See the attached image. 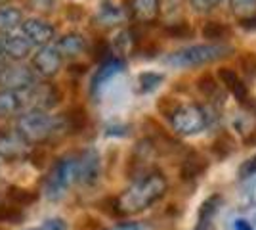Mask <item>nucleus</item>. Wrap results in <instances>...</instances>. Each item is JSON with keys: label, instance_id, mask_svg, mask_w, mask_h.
<instances>
[{"label": "nucleus", "instance_id": "1", "mask_svg": "<svg viewBox=\"0 0 256 230\" xmlns=\"http://www.w3.org/2000/svg\"><path fill=\"white\" fill-rule=\"evenodd\" d=\"M168 190V180L160 171H148L134 178V182L115 199L120 215H136L157 203Z\"/></svg>", "mask_w": 256, "mask_h": 230}, {"label": "nucleus", "instance_id": "2", "mask_svg": "<svg viewBox=\"0 0 256 230\" xmlns=\"http://www.w3.org/2000/svg\"><path fill=\"white\" fill-rule=\"evenodd\" d=\"M27 144H42L65 132L62 115H50L48 111L27 110L18 117V129Z\"/></svg>", "mask_w": 256, "mask_h": 230}, {"label": "nucleus", "instance_id": "3", "mask_svg": "<svg viewBox=\"0 0 256 230\" xmlns=\"http://www.w3.org/2000/svg\"><path fill=\"white\" fill-rule=\"evenodd\" d=\"M234 52L226 44H193L168 54L166 64L172 67H199L218 62Z\"/></svg>", "mask_w": 256, "mask_h": 230}, {"label": "nucleus", "instance_id": "4", "mask_svg": "<svg viewBox=\"0 0 256 230\" xmlns=\"http://www.w3.org/2000/svg\"><path fill=\"white\" fill-rule=\"evenodd\" d=\"M76 184V153L60 157L44 178V196L58 201L67 194V190Z\"/></svg>", "mask_w": 256, "mask_h": 230}, {"label": "nucleus", "instance_id": "5", "mask_svg": "<svg viewBox=\"0 0 256 230\" xmlns=\"http://www.w3.org/2000/svg\"><path fill=\"white\" fill-rule=\"evenodd\" d=\"M172 131L182 136H193L204 131L206 127V113L197 104H182L170 115Z\"/></svg>", "mask_w": 256, "mask_h": 230}, {"label": "nucleus", "instance_id": "6", "mask_svg": "<svg viewBox=\"0 0 256 230\" xmlns=\"http://www.w3.org/2000/svg\"><path fill=\"white\" fill-rule=\"evenodd\" d=\"M36 83V73L32 67L23 66L22 62H10L0 66V87L4 90H25Z\"/></svg>", "mask_w": 256, "mask_h": 230}, {"label": "nucleus", "instance_id": "7", "mask_svg": "<svg viewBox=\"0 0 256 230\" xmlns=\"http://www.w3.org/2000/svg\"><path fill=\"white\" fill-rule=\"evenodd\" d=\"M25 110L50 111L60 102V90L52 83H34L32 87L22 90Z\"/></svg>", "mask_w": 256, "mask_h": 230}, {"label": "nucleus", "instance_id": "8", "mask_svg": "<svg viewBox=\"0 0 256 230\" xmlns=\"http://www.w3.org/2000/svg\"><path fill=\"white\" fill-rule=\"evenodd\" d=\"M100 173H102V161L96 150L88 148L84 152L76 153V184L92 186L98 182Z\"/></svg>", "mask_w": 256, "mask_h": 230}, {"label": "nucleus", "instance_id": "9", "mask_svg": "<svg viewBox=\"0 0 256 230\" xmlns=\"http://www.w3.org/2000/svg\"><path fill=\"white\" fill-rule=\"evenodd\" d=\"M22 33L32 46H48L56 37V29L52 23H48L42 18H29L22 23Z\"/></svg>", "mask_w": 256, "mask_h": 230}, {"label": "nucleus", "instance_id": "10", "mask_svg": "<svg viewBox=\"0 0 256 230\" xmlns=\"http://www.w3.org/2000/svg\"><path fill=\"white\" fill-rule=\"evenodd\" d=\"M32 71L36 75L50 79V77L58 75V71L62 69L64 58L58 54V50L54 46H42L36 50V54L32 56Z\"/></svg>", "mask_w": 256, "mask_h": 230}, {"label": "nucleus", "instance_id": "11", "mask_svg": "<svg viewBox=\"0 0 256 230\" xmlns=\"http://www.w3.org/2000/svg\"><path fill=\"white\" fill-rule=\"evenodd\" d=\"M29 153V144L23 140L18 131L2 132L0 134V159L18 161Z\"/></svg>", "mask_w": 256, "mask_h": 230}, {"label": "nucleus", "instance_id": "12", "mask_svg": "<svg viewBox=\"0 0 256 230\" xmlns=\"http://www.w3.org/2000/svg\"><path fill=\"white\" fill-rule=\"evenodd\" d=\"M124 66H126L124 60L115 58V56H113L111 60L104 62V64H100L98 71L94 73V77H92V83H90V92H92V96H100L102 88L106 87L113 77H117L118 73H122V71H124Z\"/></svg>", "mask_w": 256, "mask_h": 230}, {"label": "nucleus", "instance_id": "13", "mask_svg": "<svg viewBox=\"0 0 256 230\" xmlns=\"http://www.w3.org/2000/svg\"><path fill=\"white\" fill-rule=\"evenodd\" d=\"M128 14L134 22L153 23L160 14V0H128Z\"/></svg>", "mask_w": 256, "mask_h": 230}, {"label": "nucleus", "instance_id": "14", "mask_svg": "<svg viewBox=\"0 0 256 230\" xmlns=\"http://www.w3.org/2000/svg\"><path fill=\"white\" fill-rule=\"evenodd\" d=\"M4 56H8L12 62H23L27 56H31L32 44L25 39L23 33H10L2 39Z\"/></svg>", "mask_w": 256, "mask_h": 230}, {"label": "nucleus", "instance_id": "15", "mask_svg": "<svg viewBox=\"0 0 256 230\" xmlns=\"http://www.w3.org/2000/svg\"><path fill=\"white\" fill-rule=\"evenodd\" d=\"M218 79L222 81V85L228 88V92L237 102L245 104L246 98H248V87H246L245 81L239 77V73L235 69H232V67H220L218 69Z\"/></svg>", "mask_w": 256, "mask_h": 230}, {"label": "nucleus", "instance_id": "16", "mask_svg": "<svg viewBox=\"0 0 256 230\" xmlns=\"http://www.w3.org/2000/svg\"><path fill=\"white\" fill-rule=\"evenodd\" d=\"M54 48L58 50V54L62 58H76L82 52H86L88 43L80 33H65L64 37L58 39Z\"/></svg>", "mask_w": 256, "mask_h": 230}, {"label": "nucleus", "instance_id": "17", "mask_svg": "<svg viewBox=\"0 0 256 230\" xmlns=\"http://www.w3.org/2000/svg\"><path fill=\"white\" fill-rule=\"evenodd\" d=\"M222 203V196L220 194H212L206 197L201 207H199V215H197V224L193 230H214V215L218 213V207Z\"/></svg>", "mask_w": 256, "mask_h": 230}, {"label": "nucleus", "instance_id": "18", "mask_svg": "<svg viewBox=\"0 0 256 230\" xmlns=\"http://www.w3.org/2000/svg\"><path fill=\"white\" fill-rule=\"evenodd\" d=\"M25 108L22 90H4L0 88V119L12 117Z\"/></svg>", "mask_w": 256, "mask_h": 230}, {"label": "nucleus", "instance_id": "19", "mask_svg": "<svg viewBox=\"0 0 256 230\" xmlns=\"http://www.w3.org/2000/svg\"><path fill=\"white\" fill-rule=\"evenodd\" d=\"M206 169H208V159L199 152H190L182 163L180 173L184 180H193V178H199Z\"/></svg>", "mask_w": 256, "mask_h": 230}, {"label": "nucleus", "instance_id": "20", "mask_svg": "<svg viewBox=\"0 0 256 230\" xmlns=\"http://www.w3.org/2000/svg\"><path fill=\"white\" fill-rule=\"evenodd\" d=\"M96 20L102 25H117V23H122L126 20V12L122 10L118 4H115V2L104 0L100 4V8H98Z\"/></svg>", "mask_w": 256, "mask_h": 230}, {"label": "nucleus", "instance_id": "21", "mask_svg": "<svg viewBox=\"0 0 256 230\" xmlns=\"http://www.w3.org/2000/svg\"><path fill=\"white\" fill-rule=\"evenodd\" d=\"M23 14L20 8L14 6H2L0 8V35L14 33L18 27H22Z\"/></svg>", "mask_w": 256, "mask_h": 230}, {"label": "nucleus", "instance_id": "22", "mask_svg": "<svg viewBox=\"0 0 256 230\" xmlns=\"http://www.w3.org/2000/svg\"><path fill=\"white\" fill-rule=\"evenodd\" d=\"M62 119H64L65 125V132H80L88 125V113H86L84 108L75 106L69 111H65L62 115Z\"/></svg>", "mask_w": 256, "mask_h": 230}, {"label": "nucleus", "instance_id": "23", "mask_svg": "<svg viewBox=\"0 0 256 230\" xmlns=\"http://www.w3.org/2000/svg\"><path fill=\"white\" fill-rule=\"evenodd\" d=\"M203 37L210 44H224L232 37V27L224 22H208L203 25Z\"/></svg>", "mask_w": 256, "mask_h": 230}, {"label": "nucleus", "instance_id": "24", "mask_svg": "<svg viewBox=\"0 0 256 230\" xmlns=\"http://www.w3.org/2000/svg\"><path fill=\"white\" fill-rule=\"evenodd\" d=\"M197 90L199 94L206 100H216L218 96L222 98V90H220V83L214 79V75L210 73H203V75L197 79Z\"/></svg>", "mask_w": 256, "mask_h": 230}, {"label": "nucleus", "instance_id": "25", "mask_svg": "<svg viewBox=\"0 0 256 230\" xmlns=\"http://www.w3.org/2000/svg\"><path fill=\"white\" fill-rule=\"evenodd\" d=\"M164 81L162 73H155V71H144L138 77V88L142 94H150L153 90L160 87V83Z\"/></svg>", "mask_w": 256, "mask_h": 230}, {"label": "nucleus", "instance_id": "26", "mask_svg": "<svg viewBox=\"0 0 256 230\" xmlns=\"http://www.w3.org/2000/svg\"><path fill=\"white\" fill-rule=\"evenodd\" d=\"M234 148H235V140L230 136V132H222V134H220L212 144V152L218 159L228 157L230 153L234 152Z\"/></svg>", "mask_w": 256, "mask_h": 230}, {"label": "nucleus", "instance_id": "27", "mask_svg": "<svg viewBox=\"0 0 256 230\" xmlns=\"http://www.w3.org/2000/svg\"><path fill=\"white\" fill-rule=\"evenodd\" d=\"M230 6L239 20L256 16V0H230Z\"/></svg>", "mask_w": 256, "mask_h": 230}, {"label": "nucleus", "instance_id": "28", "mask_svg": "<svg viewBox=\"0 0 256 230\" xmlns=\"http://www.w3.org/2000/svg\"><path fill=\"white\" fill-rule=\"evenodd\" d=\"M8 197H10L12 203H16V207L18 205H27V203H31L34 201V194H31L29 190H23V188H10L8 190Z\"/></svg>", "mask_w": 256, "mask_h": 230}, {"label": "nucleus", "instance_id": "29", "mask_svg": "<svg viewBox=\"0 0 256 230\" xmlns=\"http://www.w3.org/2000/svg\"><path fill=\"white\" fill-rule=\"evenodd\" d=\"M111 52H113V46L107 43V41H98V43L94 44V48H92V58H94L96 62H100V64H104V62L113 58Z\"/></svg>", "mask_w": 256, "mask_h": 230}, {"label": "nucleus", "instance_id": "30", "mask_svg": "<svg viewBox=\"0 0 256 230\" xmlns=\"http://www.w3.org/2000/svg\"><path fill=\"white\" fill-rule=\"evenodd\" d=\"M241 69L248 79H256V54L254 52H246L239 58Z\"/></svg>", "mask_w": 256, "mask_h": 230}, {"label": "nucleus", "instance_id": "31", "mask_svg": "<svg viewBox=\"0 0 256 230\" xmlns=\"http://www.w3.org/2000/svg\"><path fill=\"white\" fill-rule=\"evenodd\" d=\"M180 106H182L180 102L176 98H172V96H162V98L157 102V110H159L164 117H168V119H170V115L178 110Z\"/></svg>", "mask_w": 256, "mask_h": 230}, {"label": "nucleus", "instance_id": "32", "mask_svg": "<svg viewBox=\"0 0 256 230\" xmlns=\"http://www.w3.org/2000/svg\"><path fill=\"white\" fill-rule=\"evenodd\" d=\"M166 33L170 35V37H174V39H188V37L193 35V29L186 22H180V23L170 25V27L166 29Z\"/></svg>", "mask_w": 256, "mask_h": 230}, {"label": "nucleus", "instance_id": "33", "mask_svg": "<svg viewBox=\"0 0 256 230\" xmlns=\"http://www.w3.org/2000/svg\"><path fill=\"white\" fill-rule=\"evenodd\" d=\"M250 176H256V153L239 167V178L241 180H246Z\"/></svg>", "mask_w": 256, "mask_h": 230}, {"label": "nucleus", "instance_id": "34", "mask_svg": "<svg viewBox=\"0 0 256 230\" xmlns=\"http://www.w3.org/2000/svg\"><path fill=\"white\" fill-rule=\"evenodd\" d=\"M190 2L195 8V12H201V14L214 10L218 4H222V0H190Z\"/></svg>", "mask_w": 256, "mask_h": 230}, {"label": "nucleus", "instance_id": "35", "mask_svg": "<svg viewBox=\"0 0 256 230\" xmlns=\"http://www.w3.org/2000/svg\"><path fill=\"white\" fill-rule=\"evenodd\" d=\"M54 4H56V0H29V6H31V10L40 12V14L52 12L54 10Z\"/></svg>", "mask_w": 256, "mask_h": 230}, {"label": "nucleus", "instance_id": "36", "mask_svg": "<svg viewBox=\"0 0 256 230\" xmlns=\"http://www.w3.org/2000/svg\"><path fill=\"white\" fill-rule=\"evenodd\" d=\"M36 230H67V224H65L64 219H48L44 220Z\"/></svg>", "mask_w": 256, "mask_h": 230}, {"label": "nucleus", "instance_id": "37", "mask_svg": "<svg viewBox=\"0 0 256 230\" xmlns=\"http://www.w3.org/2000/svg\"><path fill=\"white\" fill-rule=\"evenodd\" d=\"M111 230H153L150 224L146 222H122V224H117Z\"/></svg>", "mask_w": 256, "mask_h": 230}, {"label": "nucleus", "instance_id": "38", "mask_svg": "<svg viewBox=\"0 0 256 230\" xmlns=\"http://www.w3.org/2000/svg\"><path fill=\"white\" fill-rule=\"evenodd\" d=\"M239 25L246 31H256V16L246 18V20H239Z\"/></svg>", "mask_w": 256, "mask_h": 230}, {"label": "nucleus", "instance_id": "39", "mask_svg": "<svg viewBox=\"0 0 256 230\" xmlns=\"http://www.w3.org/2000/svg\"><path fill=\"white\" fill-rule=\"evenodd\" d=\"M234 228L235 230H254L252 226H250V222H248V220H245V219H235Z\"/></svg>", "mask_w": 256, "mask_h": 230}, {"label": "nucleus", "instance_id": "40", "mask_svg": "<svg viewBox=\"0 0 256 230\" xmlns=\"http://www.w3.org/2000/svg\"><path fill=\"white\" fill-rule=\"evenodd\" d=\"M4 58H6V56H4V48H2V39H0V66L4 64Z\"/></svg>", "mask_w": 256, "mask_h": 230}, {"label": "nucleus", "instance_id": "41", "mask_svg": "<svg viewBox=\"0 0 256 230\" xmlns=\"http://www.w3.org/2000/svg\"><path fill=\"white\" fill-rule=\"evenodd\" d=\"M8 2H10V0H0V8H2V6H6Z\"/></svg>", "mask_w": 256, "mask_h": 230}, {"label": "nucleus", "instance_id": "42", "mask_svg": "<svg viewBox=\"0 0 256 230\" xmlns=\"http://www.w3.org/2000/svg\"><path fill=\"white\" fill-rule=\"evenodd\" d=\"M31 230H36V228H31Z\"/></svg>", "mask_w": 256, "mask_h": 230}]
</instances>
